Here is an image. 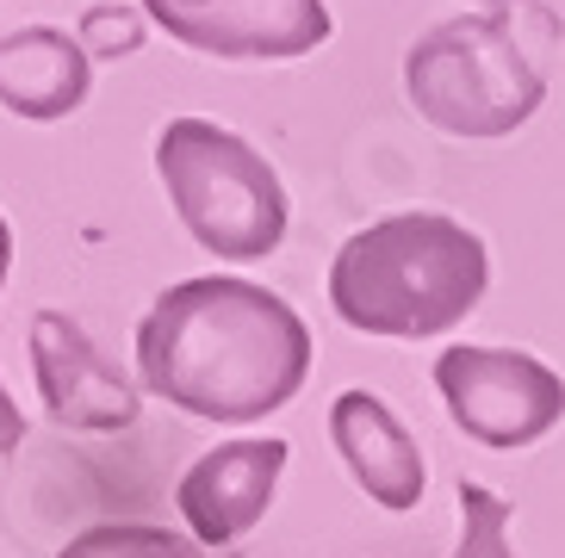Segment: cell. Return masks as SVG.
Returning <instances> with one entry per match:
<instances>
[{
    "mask_svg": "<svg viewBox=\"0 0 565 558\" xmlns=\"http://www.w3.org/2000/svg\"><path fill=\"white\" fill-rule=\"evenodd\" d=\"M137 7L181 50L217 63H299L335 32L323 0H137Z\"/></svg>",
    "mask_w": 565,
    "mask_h": 558,
    "instance_id": "6",
    "label": "cell"
},
{
    "mask_svg": "<svg viewBox=\"0 0 565 558\" xmlns=\"http://www.w3.org/2000/svg\"><path fill=\"white\" fill-rule=\"evenodd\" d=\"M286 477V441H224L181 472L174 509L200 546H236L274 509V491Z\"/></svg>",
    "mask_w": 565,
    "mask_h": 558,
    "instance_id": "8",
    "label": "cell"
},
{
    "mask_svg": "<svg viewBox=\"0 0 565 558\" xmlns=\"http://www.w3.org/2000/svg\"><path fill=\"white\" fill-rule=\"evenodd\" d=\"M311 373V329L255 279H181L137 323L143 391L200 422H262L299 397Z\"/></svg>",
    "mask_w": 565,
    "mask_h": 558,
    "instance_id": "1",
    "label": "cell"
},
{
    "mask_svg": "<svg viewBox=\"0 0 565 558\" xmlns=\"http://www.w3.org/2000/svg\"><path fill=\"white\" fill-rule=\"evenodd\" d=\"M94 94V56L75 32L56 25H19L0 37V106L32 125L75 118Z\"/></svg>",
    "mask_w": 565,
    "mask_h": 558,
    "instance_id": "10",
    "label": "cell"
},
{
    "mask_svg": "<svg viewBox=\"0 0 565 558\" xmlns=\"http://www.w3.org/2000/svg\"><path fill=\"white\" fill-rule=\"evenodd\" d=\"M7 273H13V224L0 217V286H7Z\"/></svg>",
    "mask_w": 565,
    "mask_h": 558,
    "instance_id": "15",
    "label": "cell"
},
{
    "mask_svg": "<svg viewBox=\"0 0 565 558\" xmlns=\"http://www.w3.org/2000/svg\"><path fill=\"white\" fill-rule=\"evenodd\" d=\"M510 7H522V0H484V13H510Z\"/></svg>",
    "mask_w": 565,
    "mask_h": 558,
    "instance_id": "16",
    "label": "cell"
},
{
    "mask_svg": "<svg viewBox=\"0 0 565 558\" xmlns=\"http://www.w3.org/2000/svg\"><path fill=\"white\" fill-rule=\"evenodd\" d=\"M32 378L44 397V416L68 434H125L143 416L131 373L106 361V347L68 311L32 316Z\"/></svg>",
    "mask_w": 565,
    "mask_h": 558,
    "instance_id": "7",
    "label": "cell"
},
{
    "mask_svg": "<svg viewBox=\"0 0 565 558\" xmlns=\"http://www.w3.org/2000/svg\"><path fill=\"white\" fill-rule=\"evenodd\" d=\"M404 99L448 137H510L541 112L547 82L510 13H460L404 50Z\"/></svg>",
    "mask_w": 565,
    "mask_h": 558,
    "instance_id": "4",
    "label": "cell"
},
{
    "mask_svg": "<svg viewBox=\"0 0 565 558\" xmlns=\"http://www.w3.org/2000/svg\"><path fill=\"white\" fill-rule=\"evenodd\" d=\"M454 558H515L510 546V503L491 484L460 477V552Z\"/></svg>",
    "mask_w": 565,
    "mask_h": 558,
    "instance_id": "12",
    "label": "cell"
},
{
    "mask_svg": "<svg viewBox=\"0 0 565 558\" xmlns=\"http://www.w3.org/2000/svg\"><path fill=\"white\" fill-rule=\"evenodd\" d=\"M156 174L181 230L217 261H262L286 243V186L249 137L212 118H168L156 137Z\"/></svg>",
    "mask_w": 565,
    "mask_h": 558,
    "instance_id": "3",
    "label": "cell"
},
{
    "mask_svg": "<svg viewBox=\"0 0 565 558\" xmlns=\"http://www.w3.org/2000/svg\"><path fill=\"white\" fill-rule=\"evenodd\" d=\"M143 7H131V0H94L82 13V25H75V37H82L87 56H131V50H143Z\"/></svg>",
    "mask_w": 565,
    "mask_h": 558,
    "instance_id": "13",
    "label": "cell"
},
{
    "mask_svg": "<svg viewBox=\"0 0 565 558\" xmlns=\"http://www.w3.org/2000/svg\"><path fill=\"white\" fill-rule=\"evenodd\" d=\"M56 558H236V552L231 546H200L193 534H174V527L100 522V527H82Z\"/></svg>",
    "mask_w": 565,
    "mask_h": 558,
    "instance_id": "11",
    "label": "cell"
},
{
    "mask_svg": "<svg viewBox=\"0 0 565 558\" xmlns=\"http://www.w3.org/2000/svg\"><path fill=\"white\" fill-rule=\"evenodd\" d=\"M435 391L466 441L498 453H522L565 422V378L515 347H441Z\"/></svg>",
    "mask_w": 565,
    "mask_h": 558,
    "instance_id": "5",
    "label": "cell"
},
{
    "mask_svg": "<svg viewBox=\"0 0 565 558\" xmlns=\"http://www.w3.org/2000/svg\"><path fill=\"white\" fill-rule=\"evenodd\" d=\"M330 441L349 465V477L361 484L380 509L404 515L423 503V484H429V465H423V447L416 434L398 422V410L385 404L380 391H342L330 404Z\"/></svg>",
    "mask_w": 565,
    "mask_h": 558,
    "instance_id": "9",
    "label": "cell"
},
{
    "mask_svg": "<svg viewBox=\"0 0 565 558\" xmlns=\"http://www.w3.org/2000/svg\"><path fill=\"white\" fill-rule=\"evenodd\" d=\"M19 441H25V416H19V404L7 397V385H0V460L19 453Z\"/></svg>",
    "mask_w": 565,
    "mask_h": 558,
    "instance_id": "14",
    "label": "cell"
},
{
    "mask_svg": "<svg viewBox=\"0 0 565 558\" xmlns=\"http://www.w3.org/2000/svg\"><path fill=\"white\" fill-rule=\"evenodd\" d=\"M491 255L479 230L441 212H398L354 230L330 261V311L361 335L435 342L479 311Z\"/></svg>",
    "mask_w": 565,
    "mask_h": 558,
    "instance_id": "2",
    "label": "cell"
}]
</instances>
